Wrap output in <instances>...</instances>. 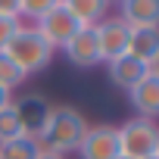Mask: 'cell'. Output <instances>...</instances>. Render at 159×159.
Instances as JSON below:
<instances>
[{
    "label": "cell",
    "mask_w": 159,
    "mask_h": 159,
    "mask_svg": "<svg viewBox=\"0 0 159 159\" xmlns=\"http://www.w3.org/2000/svg\"><path fill=\"white\" fill-rule=\"evenodd\" d=\"M153 159H159V156H153Z\"/></svg>",
    "instance_id": "24"
},
{
    "label": "cell",
    "mask_w": 159,
    "mask_h": 159,
    "mask_svg": "<svg viewBox=\"0 0 159 159\" xmlns=\"http://www.w3.org/2000/svg\"><path fill=\"white\" fill-rule=\"evenodd\" d=\"M22 134H25V128H22V119H19V112H16V103L3 106V109H0V143L16 140V137H22Z\"/></svg>",
    "instance_id": "15"
},
{
    "label": "cell",
    "mask_w": 159,
    "mask_h": 159,
    "mask_svg": "<svg viewBox=\"0 0 159 159\" xmlns=\"http://www.w3.org/2000/svg\"><path fill=\"white\" fill-rule=\"evenodd\" d=\"M50 109H53V106H50L44 97H38V94H28L25 100H19V103H16V112H19V119H22L25 134L38 137L41 128H44V122H47V116H50Z\"/></svg>",
    "instance_id": "11"
},
{
    "label": "cell",
    "mask_w": 159,
    "mask_h": 159,
    "mask_svg": "<svg viewBox=\"0 0 159 159\" xmlns=\"http://www.w3.org/2000/svg\"><path fill=\"white\" fill-rule=\"evenodd\" d=\"M116 140H119V156L125 159H153L159 156V128L153 119H128L125 125L116 128Z\"/></svg>",
    "instance_id": "3"
},
{
    "label": "cell",
    "mask_w": 159,
    "mask_h": 159,
    "mask_svg": "<svg viewBox=\"0 0 159 159\" xmlns=\"http://www.w3.org/2000/svg\"><path fill=\"white\" fill-rule=\"evenodd\" d=\"M94 34H97V47H100V59L103 62H112L119 56H125V47H128V34L131 28L119 19V16H106L94 25Z\"/></svg>",
    "instance_id": "5"
},
{
    "label": "cell",
    "mask_w": 159,
    "mask_h": 159,
    "mask_svg": "<svg viewBox=\"0 0 159 159\" xmlns=\"http://www.w3.org/2000/svg\"><path fill=\"white\" fill-rule=\"evenodd\" d=\"M10 103H13L10 91H3V88H0V109H3V106H10Z\"/></svg>",
    "instance_id": "20"
},
{
    "label": "cell",
    "mask_w": 159,
    "mask_h": 159,
    "mask_svg": "<svg viewBox=\"0 0 159 159\" xmlns=\"http://www.w3.org/2000/svg\"><path fill=\"white\" fill-rule=\"evenodd\" d=\"M3 53H7V56L19 66V72L28 78V75H34V72L47 69L56 50L44 41V34H41L34 25H22V28L13 34V41L7 44V50H3Z\"/></svg>",
    "instance_id": "2"
},
{
    "label": "cell",
    "mask_w": 159,
    "mask_h": 159,
    "mask_svg": "<svg viewBox=\"0 0 159 159\" xmlns=\"http://www.w3.org/2000/svg\"><path fill=\"white\" fill-rule=\"evenodd\" d=\"M38 159H66V156H56V153H41Z\"/></svg>",
    "instance_id": "21"
},
{
    "label": "cell",
    "mask_w": 159,
    "mask_h": 159,
    "mask_svg": "<svg viewBox=\"0 0 159 159\" xmlns=\"http://www.w3.org/2000/svg\"><path fill=\"white\" fill-rule=\"evenodd\" d=\"M34 28L44 34V41H47L53 50H62V47L72 41V34H75L78 28H84V25H78L75 16H72L62 3H56L53 10H47V13L34 22Z\"/></svg>",
    "instance_id": "4"
},
{
    "label": "cell",
    "mask_w": 159,
    "mask_h": 159,
    "mask_svg": "<svg viewBox=\"0 0 159 159\" xmlns=\"http://www.w3.org/2000/svg\"><path fill=\"white\" fill-rule=\"evenodd\" d=\"M131 106L137 109L140 119H156L159 116V69H150L140 81L128 91Z\"/></svg>",
    "instance_id": "8"
},
{
    "label": "cell",
    "mask_w": 159,
    "mask_h": 159,
    "mask_svg": "<svg viewBox=\"0 0 159 159\" xmlns=\"http://www.w3.org/2000/svg\"><path fill=\"white\" fill-rule=\"evenodd\" d=\"M125 56L137 59L147 69H156V59H159V31L156 28H131Z\"/></svg>",
    "instance_id": "9"
},
{
    "label": "cell",
    "mask_w": 159,
    "mask_h": 159,
    "mask_svg": "<svg viewBox=\"0 0 159 159\" xmlns=\"http://www.w3.org/2000/svg\"><path fill=\"white\" fill-rule=\"evenodd\" d=\"M147 72H150V69L140 66L137 59H131V56H119V59L109 62V81H112L116 88H122V91H131Z\"/></svg>",
    "instance_id": "12"
},
{
    "label": "cell",
    "mask_w": 159,
    "mask_h": 159,
    "mask_svg": "<svg viewBox=\"0 0 159 159\" xmlns=\"http://www.w3.org/2000/svg\"><path fill=\"white\" fill-rule=\"evenodd\" d=\"M0 16L19 19V0H0Z\"/></svg>",
    "instance_id": "19"
},
{
    "label": "cell",
    "mask_w": 159,
    "mask_h": 159,
    "mask_svg": "<svg viewBox=\"0 0 159 159\" xmlns=\"http://www.w3.org/2000/svg\"><path fill=\"white\" fill-rule=\"evenodd\" d=\"M109 3H122V0H106V7H109Z\"/></svg>",
    "instance_id": "22"
},
{
    "label": "cell",
    "mask_w": 159,
    "mask_h": 159,
    "mask_svg": "<svg viewBox=\"0 0 159 159\" xmlns=\"http://www.w3.org/2000/svg\"><path fill=\"white\" fill-rule=\"evenodd\" d=\"M81 159H116L119 156V140H116V128L112 125H94L88 128L81 147L75 150Z\"/></svg>",
    "instance_id": "6"
},
{
    "label": "cell",
    "mask_w": 159,
    "mask_h": 159,
    "mask_svg": "<svg viewBox=\"0 0 159 159\" xmlns=\"http://www.w3.org/2000/svg\"><path fill=\"white\" fill-rule=\"evenodd\" d=\"M116 159H125V156H116Z\"/></svg>",
    "instance_id": "23"
},
{
    "label": "cell",
    "mask_w": 159,
    "mask_h": 159,
    "mask_svg": "<svg viewBox=\"0 0 159 159\" xmlns=\"http://www.w3.org/2000/svg\"><path fill=\"white\" fill-rule=\"evenodd\" d=\"M59 3L75 16L78 25H84V28H94L100 19L109 16V7H106V0H59Z\"/></svg>",
    "instance_id": "13"
},
{
    "label": "cell",
    "mask_w": 159,
    "mask_h": 159,
    "mask_svg": "<svg viewBox=\"0 0 159 159\" xmlns=\"http://www.w3.org/2000/svg\"><path fill=\"white\" fill-rule=\"evenodd\" d=\"M44 150L38 143V137L31 134H22L16 140H7V143H0V159H38Z\"/></svg>",
    "instance_id": "14"
},
{
    "label": "cell",
    "mask_w": 159,
    "mask_h": 159,
    "mask_svg": "<svg viewBox=\"0 0 159 159\" xmlns=\"http://www.w3.org/2000/svg\"><path fill=\"white\" fill-rule=\"evenodd\" d=\"M88 119L72 109V106H53L41 134H38V143L44 153H56V156H66V153H75L81 147L84 134H88Z\"/></svg>",
    "instance_id": "1"
},
{
    "label": "cell",
    "mask_w": 159,
    "mask_h": 159,
    "mask_svg": "<svg viewBox=\"0 0 159 159\" xmlns=\"http://www.w3.org/2000/svg\"><path fill=\"white\" fill-rule=\"evenodd\" d=\"M59 3V0H19V19L25 16V19H31V22H38L47 10H53Z\"/></svg>",
    "instance_id": "17"
},
{
    "label": "cell",
    "mask_w": 159,
    "mask_h": 159,
    "mask_svg": "<svg viewBox=\"0 0 159 159\" xmlns=\"http://www.w3.org/2000/svg\"><path fill=\"white\" fill-rule=\"evenodd\" d=\"M22 28V22L19 19H10V16H0V53L7 50V44L13 41V34Z\"/></svg>",
    "instance_id": "18"
},
{
    "label": "cell",
    "mask_w": 159,
    "mask_h": 159,
    "mask_svg": "<svg viewBox=\"0 0 159 159\" xmlns=\"http://www.w3.org/2000/svg\"><path fill=\"white\" fill-rule=\"evenodd\" d=\"M62 56H66L72 66H78V69H94L97 62H103V59H100V47H97L94 28H78V31L72 34V41L62 47Z\"/></svg>",
    "instance_id": "7"
},
{
    "label": "cell",
    "mask_w": 159,
    "mask_h": 159,
    "mask_svg": "<svg viewBox=\"0 0 159 159\" xmlns=\"http://www.w3.org/2000/svg\"><path fill=\"white\" fill-rule=\"evenodd\" d=\"M22 81H25V75L19 72V66H16L7 53H0V88L13 94V91H16Z\"/></svg>",
    "instance_id": "16"
},
{
    "label": "cell",
    "mask_w": 159,
    "mask_h": 159,
    "mask_svg": "<svg viewBox=\"0 0 159 159\" xmlns=\"http://www.w3.org/2000/svg\"><path fill=\"white\" fill-rule=\"evenodd\" d=\"M119 19L128 28H156L159 25V0H122Z\"/></svg>",
    "instance_id": "10"
}]
</instances>
